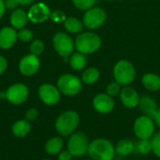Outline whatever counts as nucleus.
<instances>
[{
  "instance_id": "412c9836",
  "label": "nucleus",
  "mask_w": 160,
  "mask_h": 160,
  "mask_svg": "<svg viewBox=\"0 0 160 160\" xmlns=\"http://www.w3.org/2000/svg\"><path fill=\"white\" fill-rule=\"evenodd\" d=\"M135 152V143L128 139L120 140L115 145V153L121 157H128Z\"/></svg>"
},
{
  "instance_id": "f03ea898",
  "label": "nucleus",
  "mask_w": 160,
  "mask_h": 160,
  "mask_svg": "<svg viewBox=\"0 0 160 160\" xmlns=\"http://www.w3.org/2000/svg\"><path fill=\"white\" fill-rule=\"evenodd\" d=\"M80 115L73 110H68L62 112L55 120V129L62 137L70 136L73 134L80 125Z\"/></svg>"
},
{
  "instance_id": "6e6552de",
  "label": "nucleus",
  "mask_w": 160,
  "mask_h": 160,
  "mask_svg": "<svg viewBox=\"0 0 160 160\" xmlns=\"http://www.w3.org/2000/svg\"><path fill=\"white\" fill-rule=\"evenodd\" d=\"M29 96L28 87L23 83H15L6 90V99L12 105H20L26 101Z\"/></svg>"
},
{
  "instance_id": "6ab92c4d",
  "label": "nucleus",
  "mask_w": 160,
  "mask_h": 160,
  "mask_svg": "<svg viewBox=\"0 0 160 160\" xmlns=\"http://www.w3.org/2000/svg\"><path fill=\"white\" fill-rule=\"evenodd\" d=\"M64 147V140L59 137H52L45 143V151L50 156H58L63 151Z\"/></svg>"
},
{
  "instance_id": "7ed1b4c3",
  "label": "nucleus",
  "mask_w": 160,
  "mask_h": 160,
  "mask_svg": "<svg viewBox=\"0 0 160 160\" xmlns=\"http://www.w3.org/2000/svg\"><path fill=\"white\" fill-rule=\"evenodd\" d=\"M89 143L88 136L85 133L82 131H75L70 135L68 141L67 150L73 158H82L87 154Z\"/></svg>"
},
{
  "instance_id": "1a4fd4ad",
  "label": "nucleus",
  "mask_w": 160,
  "mask_h": 160,
  "mask_svg": "<svg viewBox=\"0 0 160 160\" xmlns=\"http://www.w3.org/2000/svg\"><path fill=\"white\" fill-rule=\"evenodd\" d=\"M52 44L58 54L65 58L73 52L74 42L72 38L65 33H56L53 36Z\"/></svg>"
},
{
  "instance_id": "a878e982",
  "label": "nucleus",
  "mask_w": 160,
  "mask_h": 160,
  "mask_svg": "<svg viewBox=\"0 0 160 160\" xmlns=\"http://www.w3.org/2000/svg\"><path fill=\"white\" fill-rule=\"evenodd\" d=\"M99 78V71L95 68H87L82 74V82L86 84H93L97 82Z\"/></svg>"
},
{
  "instance_id": "f3484780",
  "label": "nucleus",
  "mask_w": 160,
  "mask_h": 160,
  "mask_svg": "<svg viewBox=\"0 0 160 160\" xmlns=\"http://www.w3.org/2000/svg\"><path fill=\"white\" fill-rule=\"evenodd\" d=\"M10 24L14 29H22L28 22L27 13L22 8H16L10 15Z\"/></svg>"
},
{
  "instance_id": "2f4dec72",
  "label": "nucleus",
  "mask_w": 160,
  "mask_h": 160,
  "mask_svg": "<svg viewBox=\"0 0 160 160\" xmlns=\"http://www.w3.org/2000/svg\"><path fill=\"white\" fill-rule=\"evenodd\" d=\"M25 119L29 122H32V121H35L38 116V112L36 108H30L29 110L26 111L25 112Z\"/></svg>"
},
{
  "instance_id": "c85d7f7f",
  "label": "nucleus",
  "mask_w": 160,
  "mask_h": 160,
  "mask_svg": "<svg viewBox=\"0 0 160 160\" xmlns=\"http://www.w3.org/2000/svg\"><path fill=\"white\" fill-rule=\"evenodd\" d=\"M75 7L79 9L88 10L95 5L96 0H72Z\"/></svg>"
},
{
  "instance_id": "bb28decb",
  "label": "nucleus",
  "mask_w": 160,
  "mask_h": 160,
  "mask_svg": "<svg viewBox=\"0 0 160 160\" xmlns=\"http://www.w3.org/2000/svg\"><path fill=\"white\" fill-rule=\"evenodd\" d=\"M150 140L152 143V153L160 158V131L155 133Z\"/></svg>"
},
{
  "instance_id": "a211bd4d",
  "label": "nucleus",
  "mask_w": 160,
  "mask_h": 160,
  "mask_svg": "<svg viewBox=\"0 0 160 160\" xmlns=\"http://www.w3.org/2000/svg\"><path fill=\"white\" fill-rule=\"evenodd\" d=\"M138 107L140 108L141 112H143V114L148 115L153 118L156 111L158 110V105L155 99H153L151 97L143 96L140 98V102Z\"/></svg>"
},
{
  "instance_id": "0eeeda50",
  "label": "nucleus",
  "mask_w": 160,
  "mask_h": 160,
  "mask_svg": "<svg viewBox=\"0 0 160 160\" xmlns=\"http://www.w3.org/2000/svg\"><path fill=\"white\" fill-rule=\"evenodd\" d=\"M115 82L121 85H128L132 82L136 76V70L132 64L127 60L119 61L113 68Z\"/></svg>"
},
{
  "instance_id": "2eb2a0df",
  "label": "nucleus",
  "mask_w": 160,
  "mask_h": 160,
  "mask_svg": "<svg viewBox=\"0 0 160 160\" xmlns=\"http://www.w3.org/2000/svg\"><path fill=\"white\" fill-rule=\"evenodd\" d=\"M140 96L138 92L129 86H126L123 89H121L120 92V99L122 104L128 108V109H134L138 107L140 102Z\"/></svg>"
},
{
  "instance_id": "f257e3e1",
  "label": "nucleus",
  "mask_w": 160,
  "mask_h": 160,
  "mask_svg": "<svg viewBox=\"0 0 160 160\" xmlns=\"http://www.w3.org/2000/svg\"><path fill=\"white\" fill-rule=\"evenodd\" d=\"M87 155L92 160H113L115 145L106 138H97L90 142Z\"/></svg>"
},
{
  "instance_id": "7c9ffc66",
  "label": "nucleus",
  "mask_w": 160,
  "mask_h": 160,
  "mask_svg": "<svg viewBox=\"0 0 160 160\" xmlns=\"http://www.w3.org/2000/svg\"><path fill=\"white\" fill-rule=\"evenodd\" d=\"M17 35H18V39H20L21 41H23V42L30 41L34 38L33 32L29 29H26V28L20 29V31L17 33Z\"/></svg>"
},
{
  "instance_id": "c9c22d12",
  "label": "nucleus",
  "mask_w": 160,
  "mask_h": 160,
  "mask_svg": "<svg viewBox=\"0 0 160 160\" xmlns=\"http://www.w3.org/2000/svg\"><path fill=\"white\" fill-rule=\"evenodd\" d=\"M5 4L8 9H16V8L19 6L17 0H5Z\"/></svg>"
},
{
  "instance_id": "dca6fc26",
  "label": "nucleus",
  "mask_w": 160,
  "mask_h": 160,
  "mask_svg": "<svg viewBox=\"0 0 160 160\" xmlns=\"http://www.w3.org/2000/svg\"><path fill=\"white\" fill-rule=\"evenodd\" d=\"M18 35L13 27H3L0 30V48L3 50L10 49L17 41Z\"/></svg>"
},
{
  "instance_id": "f8f14e48",
  "label": "nucleus",
  "mask_w": 160,
  "mask_h": 160,
  "mask_svg": "<svg viewBox=\"0 0 160 160\" xmlns=\"http://www.w3.org/2000/svg\"><path fill=\"white\" fill-rule=\"evenodd\" d=\"M51 14L52 12L50 8L46 4L41 2L33 5L27 12L28 19L33 23H40L45 22L46 20L51 18Z\"/></svg>"
},
{
  "instance_id": "473e14b6",
  "label": "nucleus",
  "mask_w": 160,
  "mask_h": 160,
  "mask_svg": "<svg viewBox=\"0 0 160 160\" xmlns=\"http://www.w3.org/2000/svg\"><path fill=\"white\" fill-rule=\"evenodd\" d=\"M51 18H52V20L53 22H61V21H64V22H65V20H66L65 14H64L62 11H59V10H56V11L52 12V13L51 14Z\"/></svg>"
},
{
  "instance_id": "c756f323",
  "label": "nucleus",
  "mask_w": 160,
  "mask_h": 160,
  "mask_svg": "<svg viewBox=\"0 0 160 160\" xmlns=\"http://www.w3.org/2000/svg\"><path fill=\"white\" fill-rule=\"evenodd\" d=\"M121 84H119L117 82H112L111 83H109L106 87V94H108L109 96H111L112 98V97H115L117 96L118 94H120L121 92V87H120Z\"/></svg>"
},
{
  "instance_id": "f704fd0d",
  "label": "nucleus",
  "mask_w": 160,
  "mask_h": 160,
  "mask_svg": "<svg viewBox=\"0 0 160 160\" xmlns=\"http://www.w3.org/2000/svg\"><path fill=\"white\" fill-rule=\"evenodd\" d=\"M7 68H8V61H7V59L4 56L0 55V75H2L6 71Z\"/></svg>"
},
{
  "instance_id": "72a5a7b5",
  "label": "nucleus",
  "mask_w": 160,
  "mask_h": 160,
  "mask_svg": "<svg viewBox=\"0 0 160 160\" xmlns=\"http://www.w3.org/2000/svg\"><path fill=\"white\" fill-rule=\"evenodd\" d=\"M72 158H73V157L68 150L62 151L57 156V160H72Z\"/></svg>"
},
{
  "instance_id": "e433bc0d",
  "label": "nucleus",
  "mask_w": 160,
  "mask_h": 160,
  "mask_svg": "<svg viewBox=\"0 0 160 160\" xmlns=\"http://www.w3.org/2000/svg\"><path fill=\"white\" fill-rule=\"evenodd\" d=\"M153 119L155 121V124L157 127H158L160 128V109H158L153 116Z\"/></svg>"
},
{
  "instance_id": "ddd939ff",
  "label": "nucleus",
  "mask_w": 160,
  "mask_h": 160,
  "mask_svg": "<svg viewBox=\"0 0 160 160\" xmlns=\"http://www.w3.org/2000/svg\"><path fill=\"white\" fill-rule=\"evenodd\" d=\"M40 68V62L37 55L27 54L19 62V70L24 76L35 75Z\"/></svg>"
},
{
  "instance_id": "4468645a",
  "label": "nucleus",
  "mask_w": 160,
  "mask_h": 160,
  "mask_svg": "<svg viewBox=\"0 0 160 160\" xmlns=\"http://www.w3.org/2000/svg\"><path fill=\"white\" fill-rule=\"evenodd\" d=\"M115 107L113 98L108 94H98L93 99V108L101 114L111 113Z\"/></svg>"
},
{
  "instance_id": "4c0bfd02",
  "label": "nucleus",
  "mask_w": 160,
  "mask_h": 160,
  "mask_svg": "<svg viewBox=\"0 0 160 160\" xmlns=\"http://www.w3.org/2000/svg\"><path fill=\"white\" fill-rule=\"evenodd\" d=\"M6 4H5V0H0V19L5 15L6 12Z\"/></svg>"
},
{
  "instance_id": "5701e85b",
  "label": "nucleus",
  "mask_w": 160,
  "mask_h": 160,
  "mask_svg": "<svg viewBox=\"0 0 160 160\" xmlns=\"http://www.w3.org/2000/svg\"><path fill=\"white\" fill-rule=\"evenodd\" d=\"M69 65L74 70H81L86 66V58L83 53L75 52L69 59Z\"/></svg>"
},
{
  "instance_id": "ea45409f",
  "label": "nucleus",
  "mask_w": 160,
  "mask_h": 160,
  "mask_svg": "<svg viewBox=\"0 0 160 160\" xmlns=\"http://www.w3.org/2000/svg\"><path fill=\"white\" fill-rule=\"evenodd\" d=\"M42 160H51V159H42Z\"/></svg>"
},
{
  "instance_id": "aec40b11",
  "label": "nucleus",
  "mask_w": 160,
  "mask_h": 160,
  "mask_svg": "<svg viewBox=\"0 0 160 160\" xmlns=\"http://www.w3.org/2000/svg\"><path fill=\"white\" fill-rule=\"evenodd\" d=\"M31 131V124L26 119L16 121L11 127V133L17 138H24Z\"/></svg>"
},
{
  "instance_id": "a19ab883",
  "label": "nucleus",
  "mask_w": 160,
  "mask_h": 160,
  "mask_svg": "<svg viewBox=\"0 0 160 160\" xmlns=\"http://www.w3.org/2000/svg\"><path fill=\"white\" fill-rule=\"evenodd\" d=\"M83 160H92V159H83Z\"/></svg>"
},
{
  "instance_id": "20e7f679",
  "label": "nucleus",
  "mask_w": 160,
  "mask_h": 160,
  "mask_svg": "<svg viewBox=\"0 0 160 160\" xmlns=\"http://www.w3.org/2000/svg\"><path fill=\"white\" fill-rule=\"evenodd\" d=\"M133 131L139 140H150L156 133V124L152 117L142 114L136 118L133 125Z\"/></svg>"
},
{
  "instance_id": "9b49d317",
  "label": "nucleus",
  "mask_w": 160,
  "mask_h": 160,
  "mask_svg": "<svg viewBox=\"0 0 160 160\" xmlns=\"http://www.w3.org/2000/svg\"><path fill=\"white\" fill-rule=\"evenodd\" d=\"M106 12L100 8H92L83 16V23L89 29L100 27L106 21Z\"/></svg>"
},
{
  "instance_id": "393cba45",
  "label": "nucleus",
  "mask_w": 160,
  "mask_h": 160,
  "mask_svg": "<svg viewBox=\"0 0 160 160\" xmlns=\"http://www.w3.org/2000/svg\"><path fill=\"white\" fill-rule=\"evenodd\" d=\"M135 152L142 156H147L151 154L152 153L151 140H139V142L135 143Z\"/></svg>"
},
{
  "instance_id": "9d476101",
  "label": "nucleus",
  "mask_w": 160,
  "mask_h": 160,
  "mask_svg": "<svg viewBox=\"0 0 160 160\" xmlns=\"http://www.w3.org/2000/svg\"><path fill=\"white\" fill-rule=\"evenodd\" d=\"M38 97L44 104L53 106L59 102L61 98V92L57 86L51 83H43L38 88Z\"/></svg>"
},
{
  "instance_id": "79ce46f5",
  "label": "nucleus",
  "mask_w": 160,
  "mask_h": 160,
  "mask_svg": "<svg viewBox=\"0 0 160 160\" xmlns=\"http://www.w3.org/2000/svg\"><path fill=\"white\" fill-rule=\"evenodd\" d=\"M158 160H160V158H159V159H158Z\"/></svg>"
},
{
  "instance_id": "39448f33",
  "label": "nucleus",
  "mask_w": 160,
  "mask_h": 160,
  "mask_svg": "<svg viewBox=\"0 0 160 160\" xmlns=\"http://www.w3.org/2000/svg\"><path fill=\"white\" fill-rule=\"evenodd\" d=\"M101 45L100 38L91 32H86L79 35L75 40V47L79 52L88 54L95 52Z\"/></svg>"
},
{
  "instance_id": "cd10ccee",
  "label": "nucleus",
  "mask_w": 160,
  "mask_h": 160,
  "mask_svg": "<svg viewBox=\"0 0 160 160\" xmlns=\"http://www.w3.org/2000/svg\"><path fill=\"white\" fill-rule=\"evenodd\" d=\"M44 51V43L40 39H36L34 40L31 45H30V52L32 54L35 55H39L43 52Z\"/></svg>"
},
{
  "instance_id": "4be33fe9",
  "label": "nucleus",
  "mask_w": 160,
  "mask_h": 160,
  "mask_svg": "<svg viewBox=\"0 0 160 160\" xmlns=\"http://www.w3.org/2000/svg\"><path fill=\"white\" fill-rule=\"evenodd\" d=\"M142 82L143 86L149 91L156 92L160 90V77L157 74L154 73L145 74L142 77Z\"/></svg>"
},
{
  "instance_id": "b1692460",
  "label": "nucleus",
  "mask_w": 160,
  "mask_h": 160,
  "mask_svg": "<svg viewBox=\"0 0 160 160\" xmlns=\"http://www.w3.org/2000/svg\"><path fill=\"white\" fill-rule=\"evenodd\" d=\"M64 26L70 33H79L82 30V23L73 17L67 18L64 22Z\"/></svg>"
},
{
  "instance_id": "58836bf2",
  "label": "nucleus",
  "mask_w": 160,
  "mask_h": 160,
  "mask_svg": "<svg viewBox=\"0 0 160 160\" xmlns=\"http://www.w3.org/2000/svg\"><path fill=\"white\" fill-rule=\"evenodd\" d=\"M35 0H17L18 4L19 5H22V6H27V5H30L34 2Z\"/></svg>"
},
{
  "instance_id": "423d86ee",
  "label": "nucleus",
  "mask_w": 160,
  "mask_h": 160,
  "mask_svg": "<svg viewBox=\"0 0 160 160\" xmlns=\"http://www.w3.org/2000/svg\"><path fill=\"white\" fill-rule=\"evenodd\" d=\"M56 86L61 94L68 97L78 95L82 89L81 80L77 76H74L72 74H64L59 77Z\"/></svg>"
}]
</instances>
